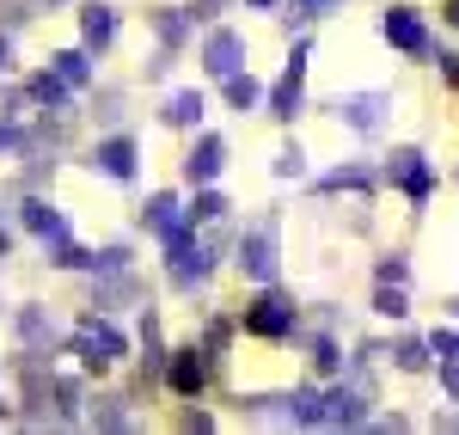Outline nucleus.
I'll list each match as a JSON object with an SVG mask.
<instances>
[{
    "label": "nucleus",
    "mask_w": 459,
    "mask_h": 435,
    "mask_svg": "<svg viewBox=\"0 0 459 435\" xmlns=\"http://www.w3.org/2000/svg\"><path fill=\"white\" fill-rule=\"evenodd\" d=\"M239 270H246L251 283H270L276 276V221H251L246 233H239Z\"/></svg>",
    "instance_id": "nucleus-1"
},
{
    "label": "nucleus",
    "mask_w": 459,
    "mask_h": 435,
    "mask_svg": "<svg viewBox=\"0 0 459 435\" xmlns=\"http://www.w3.org/2000/svg\"><path fill=\"white\" fill-rule=\"evenodd\" d=\"M294 319H300V313H294V300H288V294H264V300H257V307H246V331L251 337H288V331H294Z\"/></svg>",
    "instance_id": "nucleus-2"
},
{
    "label": "nucleus",
    "mask_w": 459,
    "mask_h": 435,
    "mask_svg": "<svg viewBox=\"0 0 459 435\" xmlns=\"http://www.w3.org/2000/svg\"><path fill=\"white\" fill-rule=\"evenodd\" d=\"M166 246H172V283H178V289H196V283L209 276V246H196L184 227H178Z\"/></svg>",
    "instance_id": "nucleus-3"
},
{
    "label": "nucleus",
    "mask_w": 459,
    "mask_h": 435,
    "mask_svg": "<svg viewBox=\"0 0 459 435\" xmlns=\"http://www.w3.org/2000/svg\"><path fill=\"white\" fill-rule=\"evenodd\" d=\"M386 172H392V184H398V190H404L411 203H423V196H429V184H435V178H429V160L417 153V147H398Z\"/></svg>",
    "instance_id": "nucleus-4"
},
{
    "label": "nucleus",
    "mask_w": 459,
    "mask_h": 435,
    "mask_svg": "<svg viewBox=\"0 0 459 435\" xmlns=\"http://www.w3.org/2000/svg\"><path fill=\"white\" fill-rule=\"evenodd\" d=\"M300 99H307V43H294V62H288V74L276 80L270 110H276V117H294V110H300Z\"/></svg>",
    "instance_id": "nucleus-5"
},
{
    "label": "nucleus",
    "mask_w": 459,
    "mask_h": 435,
    "mask_svg": "<svg viewBox=\"0 0 459 435\" xmlns=\"http://www.w3.org/2000/svg\"><path fill=\"white\" fill-rule=\"evenodd\" d=\"M117 356H123V331L86 319V326H80V362H86V368H110Z\"/></svg>",
    "instance_id": "nucleus-6"
},
{
    "label": "nucleus",
    "mask_w": 459,
    "mask_h": 435,
    "mask_svg": "<svg viewBox=\"0 0 459 435\" xmlns=\"http://www.w3.org/2000/svg\"><path fill=\"white\" fill-rule=\"evenodd\" d=\"M380 31H386V43H398L404 56H423L429 49V31H423V19H417L411 6H392L386 19H380Z\"/></svg>",
    "instance_id": "nucleus-7"
},
{
    "label": "nucleus",
    "mask_w": 459,
    "mask_h": 435,
    "mask_svg": "<svg viewBox=\"0 0 459 435\" xmlns=\"http://www.w3.org/2000/svg\"><path fill=\"white\" fill-rule=\"evenodd\" d=\"M361 393H350V387H337V393H325V411H318V423H331V430H361L368 423V411H361Z\"/></svg>",
    "instance_id": "nucleus-8"
},
{
    "label": "nucleus",
    "mask_w": 459,
    "mask_h": 435,
    "mask_svg": "<svg viewBox=\"0 0 459 435\" xmlns=\"http://www.w3.org/2000/svg\"><path fill=\"white\" fill-rule=\"evenodd\" d=\"M239 56H246V37H239V31H214L209 43H203V68L221 74V80L239 68Z\"/></svg>",
    "instance_id": "nucleus-9"
},
{
    "label": "nucleus",
    "mask_w": 459,
    "mask_h": 435,
    "mask_svg": "<svg viewBox=\"0 0 459 435\" xmlns=\"http://www.w3.org/2000/svg\"><path fill=\"white\" fill-rule=\"evenodd\" d=\"M221 166H227V142H221V135H203V142L190 147V160H184V178H190V184H209Z\"/></svg>",
    "instance_id": "nucleus-10"
},
{
    "label": "nucleus",
    "mask_w": 459,
    "mask_h": 435,
    "mask_svg": "<svg viewBox=\"0 0 459 435\" xmlns=\"http://www.w3.org/2000/svg\"><path fill=\"white\" fill-rule=\"evenodd\" d=\"M92 166H99L105 178H135V142H129V135H110V142H99Z\"/></svg>",
    "instance_id": "nucleus-11"
},
{
    "label": "nucleus",
    "mask_w": 459,
    "mask_h": 435,
    "mask_svg": "<svg viewBox=\"0 0 459 435\" xmlns=\"http://www.w3.org/2000/svg\"><path fill=\"white\" fill-rule=\"evenodd\" d=\"M380 110H386V92H355V99H337V117L350 123V129H380Z\"/></svg>",
    "instance_id": "nucleus-12"
},
{
    "label": "nucleus",
    "mask_w": 459,
    "mask_h": 435,
    "mask_svg": "<svg viewBox=\"0 0 459 435\" xmlns=\"http://www.w3.org/2000/svg\"><path fill=\"white\" fill-rule=\"evenodd\" d=\"M166 374H172V387L184 393V399H196V393H203V380H209V362H203L196 350H178L172 362H166Z\"/></svg>",
    "instance_id": "nucleus-13"
},
{
    "label": "nucleus",
    "mask_w": 459,
    "mask_h": 435,
    "mask_svg": "<svg viewBox=\"0 0 459 435\" xmlns=\"http://www.w3.org/2000/svg\"><path fill=\"white\" fill-rule=\"evenodd\" d=\"M80 31H86V43H92V49H105L110 37H117V6L86 0V6H80Z\"/></svg>",
    "instance_id": "nucleus-14"
},
{
    "label": "nucleus",
    "mask_w": 459,
    "mask_h": 435,
    "mask_svg": "<svg viewBox=\"0 0 459 435\" xmlns=\"http://www.w3.org/2000/svg\"><path fill=\"white\" fill-rule=\"evenodd\" d=\"M142 221H147V233H160V239H172V233H178V196H172V190H160V196H147Z\"/></svg>",
    "instance_id": "nucleus-15"
},
{
    "label": "nucleus",
    "mask_w": 459,
    "mask_h": 435,
    "mask_svg": "<svg viewBox=\"0 0 459 435\" xmlns=\"http://www.w3.org/2000/svg\"><path fill=\"white\" fill-rule=\"evenodd\" d=\"M25 221H31V233H43L49 246H62V239H68V221L56 215L49 203H25Z\"/></svg>",
    "instance_id": "nucleus-16"
},
{
    "label": "nucleus",
    "mask_w": 459,
    "mask_h": 435,
    "mask_svg": "<svg viewBox=\"0 0 459 435\" xmlns=\"http://www.w3.org/2000/svg\"><path fill=\"white\" fill-rule=\"evenodd\" d=\"M153 31H160V43H166V49H178V43H184V31H190V13H184V6H160V13H153Z\"/></svg>",
    "instance_id": "nucleus-17"
},
{
    "label": "nucleus",
    "mask_w": 459,
    "mask_h": 435,
    "mask_svg": "<svg viewBox=\"0 0 459 435\" xmlns=\"http://www.w3.org/2000/svg\"><path fill=\"white\" fill-rule=\"evenodd\" d=\"M166 123H172V129H190V123H203V92H172V105H166Z\"/></svg>",
    "instance_id": "nucleus-18"
},
{
    "label": "nucleus",
    "mask_w": 459,
    "mask_h": 435,
    "mask_svg": "<svg viewBox=\"0 0 459 435\" xmlns=\"http://www.w3.org/2000/svg\"><path fill=\"white\" fill-rule=\"evenodd\" d=\"M31 92H37V105H43V110H68V80H62V74H37Z\"/></svg>",
    "instance_id": "nucleus-19"
},
{
    "label": "nucleus",
    "mask_w": 459,
    "mask_h": 435,
    "mask_svg": "<svg viewBox=\"0 0 459 435\" xmlns=\"http://www.w3.org/2000/svg\"><path fill=\"white\" fill-rule=\"evenodd\" d=\"M318 411H325V399H318L313 387H294L288 393V423H318Z\"/></svg>",
    "instance_id": "nucleus-20"
},
{
    "label": "nucleus",
    "mask_w": 459,
    "mask_h": 435,
    "mask_svg": "<svg viewBox=\"0 0 459 435\" xmlns=\"http://www.w3.org/2000/svg\"><path fill=\"white\" fill-rule=\"evenodd\" d=\"M56 74H62L68 86H86V80H92V62H86V49H62V56H56Z\"/></svg>",
    "instance_id": "nucleus-21"
},
{
    "label": "nucleus",
    "mask_w": 459,
    "mask_h": 435,
    "mask_svg": "<svg viewBox=\"0 0 459 435\" xmlns=\"http://www.w3.org/2000/svg\"><path fill=\"white\" fill-rule=\"evenodd\" d=\"M227 99H233L239 110H251L257 99H264V86H257L251 74H239V68H233V74H227Z\"/></svg>",
    "instance_id": "nucleus-22"
},
{
    "label": "nucleus",
    "mask_w": 459,
    "mask_h": 435,
    "mask_svg": "<svg viewBox=\"0 0 459 435\" xmlns=\"http://www.w3.org/2000/svg\"><path fill=\"white\" fill-rule=\"evenodd\" d=\"M92 423H99V430H129V411H123V399H117V393H105V399L92 405Z\"/></svg>",
    "instance_id": "nucleus-23"
},
{
    "label": "nucleus",
    "mask_w": 459,
    "mask_h": 435,
    "mask_svg": "<svg viewBox=\"0 0 459 435\" xmlns=\"http://www.w3.org/2000/svg\"><path fill=\"white\" fill-rule=\"evenodd\" d=\"M19 337H25V344H43V337H49V319H43V307H25V313H19Z\"/></svg>",
    "instance_id": "nucleus-24"
},
{
    "label": "nucleus",
    "mask_w": 459,
    "mask_h": 435,
    "mask_svg": "<svg viewBox=\"0 0 459 435\" xmlns=\"http://www.w3.org/2000/svg\"><path fill=\"white\" fill-rule=\"evenodd\" d=\"M368 184H374V178H368L361 166H343V172H331V178L318 184V190H368Z\"/></svg>",
    "instance_id": "nucleus-25"
},
{
    "label": "nucleus",
    "mask_w": 459,
    "mask_h": 435,
    "mask_svg": "<svg viewBox=\"0 0 459 435\" xmlns=\"http://www.w3.org/2000/svg\"><path fill=\"white\" fill-rule=\"evenodd\" d=\"M374 307L386 313V319H404L411 307H404V294H398V283H380V294H374Z\"/></svg>",
    "instance_id": "nucleus-26"
},
{
    "label": "nucleus",
    "mask_w": 459,
    "mask_h": 435,
    "mask_svg": "<svg viewBox=\"0 0 459 435\" xmlns=\"http://www.w3.org/2000/svg\"><path fill=\"white\" fill-rule=\"evenodd\" d=\"M214 215H227V196H214V190H203V196L190 203V221H214Z\"/></svg>",
    "instance_id": "nucleus-27"
},
{
    "label": "nucleus",
    "mask_w": 459,
    "mask_h": 435,
    "mask_svg": "<svg viewBox=\"0 0 459 435\" xmlns=\"http://www.w3.org/2000/svg\"><path fill=\"white\" fill-rule=\"evenodd\" d=\"M429 350H435V356H441V362H459V331H435V337H429Z\"/></svg>",
    "instance_id": "nucleus-28"
},
{
    "label": "nucleus",
    "mask_w": 459,
    "mask_h": 435,
    "mask_svg": "<svg viewBox=\"0 0 459 435\" xmlns=\"http://www.w3.org/2000/svg\"><path fill=\"white\" fill-rule=\"evenodd\" d=\"M398 368H411V374L429 368V344H417V337H411V344H398Z\"/></svg>",
    "instance_id": "nucleus-29"
},
{
    "label": "nucleus",
    "mask_w": 459,
    "mask_h": 435,
    "mask_svg": "<svg viewBox=\"0 0 459 435\" xmlns=\"http://www.w3.org/2000/svg\"><path fill=\"white\" fill-rule=\"evenodd\" d=\"M300 160H307L300 147H282V153H276V172H282V178H294V172H300Z\"/></svg>",
    "instance_id": "nucleus-30"
},
{
    "label": "nucleus",
    "mask_w": 459,
    "mask_h": 435,
    "mask_svg": "<svg viewBox=\"0 0 459 435\" xmlns=\"http://www.w3.org/2000/svg\"><path fill=\"white\" fill-rule=\"evenodd\" d=\"M380 283H404V257H398V252L380 257Z\"/></svg>",
    "instance_id": "nucleus-31"
},
{
    "label": "nucleus",
    "mask_w": 459,
    "mask_h": 435,
    "mask_svg": "<svg viewBox=\"0 0 459 435\" xmlns=\"http://www.w3.org/2000/svg\"><path fill=\"white\" fill-rule=\"evenodd\" d=\"M313 362H318V368H337L343 356H337V344H318V350H313Z\"/></svg>",
    "instance_id": "nucleus-32"
},
{
    "label": "nucleus",
    "mask_w": 459,
    "mask_h": 435,
    "mask_svg": "<svg viewBox=\"0 0 459 435\" xmlns=\"http://www.w3.org/2000/svg\"><path fill=\"white\" fill-rule=\"evenodd\" d=\"M221 6H227V0H196V6H190V19H214Z\"/></svg>",
    "instance_id": "nucleus-33"
},
{
    "label": "nucleus",
    "mask_w": 459,
    "mask_h": 435,
    "mask_svg": "<svg viewBox=\"0 0 459 435\" xmlns=\"http://www.w3.org/2000/svg\"><path fill=\"white\" fill-rule=\"evenodd\" d=\"M13 147H19V129H13V123H0V153H13Z\"/></svg>",
    "instance_id": "nucleus-34"
},
{
    "label": "nucleus",
    "mask_w": 459,
    "mask_h": 435,
    "mask_svg": "<svg viewBox=\"0 0 459 435\" xmlns=\"http://www.w3.org/2000/svg\"><path fill=\"white\" fill-rule=\"evenodd\" d=\"M441 380H447V393L459 399V368H454V362H441Z\"/></svg>",
    "instance_id": "nucleus-35"
},
{
    "label": "nucleus",
    "mask_w": 459,
    "mask_h": 435,
    "mask_svg": "<svg viewBox=\"0 0 459 435\" xmlns=\"http://www.w3.org/2000/svg\"><path fill=\"white\" fill-rule=\"evenodd\" d=\"M0 257H13V233L6 227H0Z\"/></svg>",
    "instance_id": "nucleus-36"
},
{
    "label": "nucleus",
    "mask_w": 459,
    "mask_h": 435,
    "mask_svg": "<svg viewBox=\"0 0 459 435\" xmlns=\"http://www.w3.org/2000/svg\"><path fill=\"white\" fill-rule=\"evenodd\" d=\"M447 25H459V0H447Z\"/></svg>",
    "instance_id": "nucleus-37"
},
{
    "label": "nucleus",
    "mask_w": 459,
    "mask_h": 435,
    "mask_svg": "<svg viewBox=\"0 0 459 435\" xmlns=\"http://www.w3.org/2000/svg\"><path fill=\"white\" fill-rule=\"evenodd\" d=\"M43 6H56V0H43Z\"/></svg>",
    "instance_id": "nucleus-38"
},
{
    "label": "nucleus",
    "mask_w": 459,
    "mask_h": 435,
    "mask_svg": "<svg viewBox=\"0 0 459 435\" xmlns=\"http://www.w3.org/2000/svg\"><path fill=\"white\" fill-rule=\"evenodd\" d=\"M454 423H459V417H454Z\"/></svg>",
    "instance_id": "nucleus-39"
}]
</instances>
